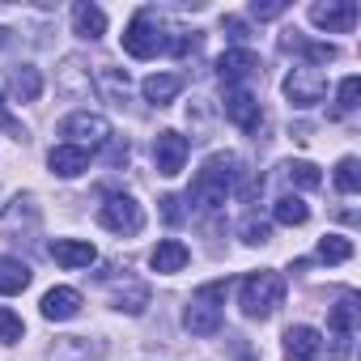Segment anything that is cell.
Listing matches in <instances>:
<instances>
[{
  "instance_id": "25",
  "label": "cell",
  "mask_w": 361,
  "mask_h": 361,
  "mask_svg": "<svg viewBox=\"0 0 361 361\" xmlns=\"http://www.w3.org/2000/svg\"><path fill=\"white\" fill-rule=\"evenodd\" d=\"M111 306L123 310V314H145V306H149V289L136 285V281H128V285H119V289L111 293Z\"/></svg>"
},
{
  "instance_id": "18",
  "label": "cell",
  "mask_w": 361,
  "mask_h": 361,
  "mask_svg": "<svg viewBox=\"0 0 361 361\" xmlns=\"http://www.w3.org/2000/svg\"><path fill=\"white\" fill-rule=\"evenodd\" d=\"M94 90H98L111 106H123V102H128V90H132V81H128V73H123V68H115V64H98V68H94Z\"/></svg>"
},
{
  "instance_id": "23",
  "label": "cell",
  "mask_w": 361,
  "mask_h": 361,
  "mask_svg": "<svg viewBox=\"0 0 361 361\" xmlns=\"http://www.w3.org/2000/svg\"><path fill=\"white\" fill-rule=\"evenodd\" d=\"M30 264L18 255H0V293H22L30 285Z\"/></svg>"
},
{
  "instance_id": "6",
  "label": "cell",
  "mask_w": 361,
  "mask_h": 361,
  "mask_svg": "<svg viewBox=\"0 0 361 361\" xmlns=\"http://www.w3.org/2000/svg\"><path fill=\"white\" fill-rule=\"evenodd\" d=\"M98 221H102V230H111V234H119V238H132V234L145 230V209H140L132 196L111 192V196L102 200V209H98Z\"/></svg>"
},
{
  "instance_id": "24",
  "label": "cell",
  "mask_w": 361,
  "mask_h": 361,
  "mask_svg": "<svg viewBox=\"0 0 361 361\" xmlns=\"http://www.w3.org/2000/svg\"><path fill=\"white\" fill-rule=\"evenodd\" d=\"M272 221H276V226H306V221H310V204H306L302 196H281V200L272 204Z\"/></svg>"
},
{
  "instance_id": "28",
  "label": "cell",
  "mask_w": 361,
  "mask_h": 361,
  "mask_svg": "<svg viewBox=\"0 0 361 361\" xmlns=\"http://www.w3.org/2000/svg\"><path fill=\"white\" fill-rule=\"evenodd\" d=\"M336 192H344V196L361 192V161L357 157H340L336 161Z\"/></svg>"
},
{
  "instance_id": "12",
  "label": "cell",
  "mask_w": 361,
  "mask_h": 361,
  "mask_svg": "<svg viewBox=\"0 0 361 361\" xmlns=\"http://www.w3.org/2000/svg\"><path fill=\"white\" fill-rule=\"evenodd\" d=\"M221 111H226V119H230L234 128H243V132H259V123H264V111H259V102H255L251 90H226Z\"/></svg>"
},
{
  "instance_id": "7",
  "label": "cell",
  "mask_w": 361,
  "mask_h": 361,
  "mask_svg": "<svg viewBox=\"0 0 361 361\" xmlns=\"http://www.w3.org/2000/svg\"><path fill=\"white\" fill-rule=\"evenodd\" d=\"M123 51H128L132 60H153L157 51H166V35H161L157 18H153L149 9H140V13L128 22V30H123Z\"/></svg>"
},
{
  "instance_id": "8",
  "label": "cell",
  "mask_w": 361,
  "mask_h": 361,
  "mask_svg": "<svg viewBox=\"0 0 361 361\" xmlns=\"http://www.w3.org/2000/svg\"><path fill=\"white\" fill-rule=\"evenodd\" d=\"M285 98L293 102V106H319L323 98H327V77H323V68H310V64H298L289 77H285Z\"/></svg>"
},
{
  "instance_id": "31",
  "label": "cell",
  "mask_w": 361,
  "mask_h": 361,
  "mask_svg": "<svg viewBox=\"0 0 361 361\" xmlns=\"http://www.w3.org/2000/svg\"><path fill=\"white\" fill-rule=\"evenodd\" d=\"M22 336H26L22 314H18V310H9V306H0V344H18Z\"/></svg>"
},
{
  "instance_id": "38",
  "label": "cell",
  "mask_w": 361,
  "mask_h": 361,
  "mask_svg": "<svg viewBox=\"0 0 361 361\" xmlns=\"http://www.w3.org/2000/svg\"><path fill=\"white\" fill-rule=\"evenodd\" d=\"M9 39H13V30H5V26H0V47H5Z\"/></svg>"
},
{
  "instance_id": "16",
  "label": "cell",
  "mask_w": 361,
  "mask_h": 361,
  "mask_svg": "<svg viewBox=\"0 0 361 361\" xmlns=\"http://www.w3.org/2000/svg\"><path fill=\"white\" fill-rule=\"evenodd\" d=\"M98 357H102V340L90 336H60L47 348V361H98Z\"/></svg>"
},
{
  "instance_id": "2",
  "label": "cell",
  "mask_w": 361,
  "mask_h": 361,
  "mask_svg": "<svg viewBox=\"0 0 361 361\" xmlns=\"http://www.w3.org/2000/svg\"><path fill=\"white\" fill-rule=\"evenodd\" d=\"M281 302H285V276L272 268H259L238 285V306L247 319H268V314H276Z\"/></svg>"
},
{
  "instance_id": "30",
  "label": "cell",
  "mask_w": 361,
  "mask_h": 361,
  "mask_svg": "<svg viewBox=\"0 0 361 361\" xmlns=\"http://www.w3.org/2000/svg\"><path fill=\"white\" fill-rule=\"evenodd\" d=\"M238 234H243L247 247H264V243H272V221H264V217H247V221L238 226Z\"/></svg>"
},
{
  "instance_id": "15",
  "label": "cell",
  "mask_w": 361,
  "mask_h": 361,
  "mask_svg": "<svg viewBox=\"0 0 361 361\" xmlns=\"http://www.w3.org/2000/svg\"><path fill=\"white\" fill-rule=\"evenodd\" d=\"M319 353H323V336L310 323H293L285 331V357L289 361H319Z\"/></svg>"
},
{
  "instance_id": "9",
  "label": "cell",
  "mask_w": 361,
  "mask_h": 361,
  "mask_svg": "<svg viewBox=\"0 0 361 361\" xmlns=\"http://www.w3.org/2000/svg\"><path fill=\"white\" fill-rule=\"evenodd\" d=\"M188 136H178V132H157L153 136V166H157V174H166V178H174V174H183V166H188Z\"/></svg>"
},
{
  "instance_id": "27",
  "label": "cell",
  "mask_w": 361,
  "mask_h": 361,
  "mask_svg": "<svg viewBox=\"0 0 361 361\" xmlns=\"http://www.w3.org/2000/svg\"><path fill=\"white\" fill-rule=\"evenodd\" d=\"M327 327H331V336H353V331H357V302H353V298L336 302L331 314H327Z\"/></svg>"
},
{
  "instance_id": "19",
  "label": "cell",
  "mask_w": 361,
  "mask_h": 361,
  "mask_svg": "<svg viewBox=\"0 0 361 361\" xmlns=\"http://www.w3.org/2000/svg\"><path fill=\"white\" fill-rule=\"evenodd\" d=\"M188 259H192V251L178 243V238H161V243L153 247V255H149V268L161 272V276H170V272H183Z\"/></svg>"
},
{
  "instance_id": "32",
  "label": "cell",
  "mask_w": 361,
  "mask_h": 361,
  "mask_svg": "<svg viewBox=\"0 0 361 361\" xmlns=\"http://www.w3.org/2000/svg\"><path fill=\"white\" fill-rule=\"evenodd\" d=\"M298 47H302V56H306V64H310V68H319V64H331V60L340 56L331 43H306V39H298Z\"/></svg>"
},
{
  "instance_id": "33",
  "label": "cell",
  "mask_w": 361,
  "mask_h": 361,
  "mask_svg": "<svg viewBox=\"0 0 361 361\" xmlns=\"http://www.w3.org/2000/svg\"><path fill=\"white\" fill-rule=\"evenodd\" d=\"M357 98H361V81H357V77H344L340 90H336V111H340V115L357 111Z\"/></svg>"
},
{
  "instance_id": "22",
  "label": "cell",
  "mask_w": 361,
  "mask_h": 361,
  "mask_svg": "<svg viewBox=\"0 0 361 361\" xmlns=\"http://www.w3.org/2000/svg\"><path fill=\"white\" fill-rule=\"evenodd\" d=\"M9 94H13L18 102H39V98H43V73H39L35 64L9 68Z\"/></svg>"
},
{
  "instance_id": "35",
  "label": "cell",
  "mask_w": 361,
  "mask_h": 361,
  "mask_svg": "<svg viewBox=\"0 0 361 361\" xmlns=\"http://www.w3.org/2000/svg\"><path fill=\"white\" fill-rule=\"evenodd\" d=\"M285 9H289L285 0H264V5L255 0V5H251V18H259V22H272V18H281Z\"/></svg>"
},
{
  "instance_id": "11",
  "label": "cell",
  "mask_w": 361,
  "mask_h": 361,
  "mask_svg": "<svg viewBox=\"0 0 361 361\" xmlns=\"http://www.w3.org/2000/svg\"><path fill=\"white\" fill-rule=\"evenodd\" d=\"M259 73V56L251 51V47H230V51H221V60H217V77L230 85V90H243V81H251Z\"/></svg>"
},
{
  "instance_id": "26",
  "label": "cell",
  "mask_w": 361,
  "mask_h": 361,
  "mask_svg": "<svg viewBox=\"0 0 361 361\" xmlns=\"http://www.w3.org/2000/svg\"><path fill=\"white\" fill-rule=\"evenodd\" d=\"M281 170H285L289 183H293V188H302V192H314V188L323 183V174H319V166H314V161H285Z\"/></svg>"
},
{
  "instance_id": "39",
  "label": "cell",
  "mask_w": 361,
  "mask_h": 361,
  "mask_svg": "<svg viewBox=\"0 0 361 361\" xmlns=\"http://www.w3.org/2000/svg\"><path fill=\"white\" fill-rule=\"evenodd\" d=\"M238 361H255V357H238Z\"/></svg>"
},
{
  "instance_id": "5",
  "label": "cell",
  "mask_w": 361,
  "mask_h": 361,
  "mask_svg": "<svg viewBox=\"0 0 361 361\" xmlns=\"http://www.w3.org/2000/svg\"><path fill=\"white\" fill-rule=\"evenodd\" d=\"M60 136H64V145H77V149L94 153V149H102L111 140V119L98 115V111H73L60 123Z\"/></svg>"
},
{
  "instance_id": "29",
  "label": "cell",
  "mask_w": 361,
  "mask_h": 361,
  "mask_svg": "<svg viewBox=\"0 0 361 361\" xmlns=\"http://www.w3.org/2000/svg\"><path fill=\"white\" fill-rule=\"evenodd\" d=\"M319 259L323 264H344V259H353V243L344 234H327V238H319Z\"/></svg>"
},
{
  "instance_id": "34",
  "label": "cell",
  "mask_w": 361,
  "mask_h": 361,
  "mask_svg": "<svg viewBox=\"0 0 361 361\" xmlns=\"http://www.w3.org/2000/svg\"><path fill=\"white\" fill-rule=\"evenodd\" d=\"M0 132H9L13 140H26V128L9 115V102H5V90H0Z\"/></svg>"
},
{
  "instance_id": "1",
  "label": "cell",
  "mask_w": 361,
  "mask_h": 361,
  "mask_svg": "<svg viewBox=\"0 0 361 361\" xmlns=\"http://www.w3.org/2000/svg\"><path fill=\"white\" fill-rule=\"evenodd\" d=\"M238 178H243V161L234 157V153H213L204 166H200V174H196V183H192V204L196 209H204V213H213V209H221L226 204V196L238 188Z\"/></svg>"
},
{
  "instance_id": "3",
  "label": "cell",
  "mask_w": 361,
  "mask_h": 361,
  "mask_svg": "<svg viewBox=\"0 0 361 361\" xmlns=\"http://www.w3.org/2000/svg\"><path fill=\"white\" fill-rule=\"evenodd\" d=\"M226 293H230V281H213V285H200L183 310V327L192 336H213L221 327V306H226Z\"/></svg>"
},
{
  "instance_id": "4",
  "label": "cell",
  "mask_w": 361,
  "mask_h": 361,
  "mask_svg": "<svg viewBox=\"0 0 361 361\" xmlns=\"http://www.w3.org/2000/svg\"><path fill=\"white\" fill-rule=\"evenodd\" d=\"M39 226H43V209H39V200L30 192L13 196L5 204V213H0V238H9V243H22V238L30 243L39 234Z\"/></svg>"
},
{
  "instance_id": "10",
  "label": "cell",
  "mask_w": 361,
  "mask_h": 361,
  "mask_svg": "<svg viewBox=\"0 0 361 361\" xmlns=\"http://www.w3.org/2000/svg\"><path fill=\"white\" fill-rule=\"evenodd\" d=\"M310 22L327 35H348L357 26V5L353 0H314L310 5Z\"/></svg>"
},
{
  "instance_id": "36",
  "label": "cell",
  "mask_w": 361,
  "mask_h": 361,
  "mask_svg": "<svg viewBox=\"0 0 361 361\" xmlns=\"http://www.w3.org/2000/svg\"><path fill=\"white\" fill-rule=\"evenodd\" d=\"M221 30H226V39L234 43V47H243L251 35H247V22L243 18H221Z\"/></svg>"
},
{
  "instance_id": "14",
  "label": "cell",
  "mask_w": 361,
  "mask_h": 361,
  "mask_svg": "<svg viewBox=\"0 0 361 361\" xmlns=\"http://www.w3.org/2000/svg\"><path fill=\"white\" fill-rule=\"evenodd\" d=\"M47 251H51V259H56L60 268H68V272L90 268V264L98 259V247H94V243H85V238H56Z\"/></svg>"
},
{
  "instance_id": "20",
  "label": "cell",
  "mask_w": 361,
  "mask_h": 361,
  "mask_svg": "<svg viewBox=\"0 0 361 361\" xmlns=\"http://www.w3.org/2000/svg\"><path fill=\"white\" fill-rule=\"evenodd\" d=\"M178 90H183V77H178V73H149V77L140 81V94H145V102H153V106H170V102L178 98Z\"/></svg>"
},
{
  "instance_id": "37",
  "label": "cell",
  "mask_w": 361,
  "mask_h": 361,
  "mask_svg": "<svg viewBox=\"0 0 361 361\" xmlns=\"http://www.w3.org/2000/svg\"><path fill=\"white\" fill-rule=\"evenodd\" d=\"M161 204H166V209H161V213H166V221H183V209H178V200H174V196H166Z\"/></svg>"
},
{
  "instance_id": "21",
  "label": "cell",
  "mask_w": 361,
  "mask_h": 361,
  "mask_svg": "<svg viewBox=\"0 0 361 361\" xmlns=\"http://www.w3.org/2000/svg\"><path fill=\"white\" fill-rule=\"evenodd\" d=\"M47 166H51V174H60V178H77V174L90 170V153L77 149V145H56V149L47 153Z\"/></svg>"
},
{
  "instance_id": "13",
  "label": "cell",
  "mask_w": 361,
  "mask_h": 361,
  "mask_svg": "<svg viewBox=\"0 0 361 361\" xmlns=\"http://www.w3.org/2000/svg\"><path fill=\"white\" fill-rule=\"evenodd\" d=\"M39 310H43V319H47V323H68V319H77V314H81V293H77L73 285H56V289H47V293H43Z\"/></svg>"
},
{
  "instance_id": "17",
  "label": "cell",
  "mask_w": 361,
  "mask_h": 361,
  "mask_svg": "<svg viewBox=\"0 0 361 361\" xmlns=\"http://www.w3.org/2000/svg\"><path fill=\"white\" fill-rule=\"evenodd\" d=\"M73 35L85 43H98L106 35V13L94 5V0H77L73 5Z\"/></svg>"
}]
</instances>
